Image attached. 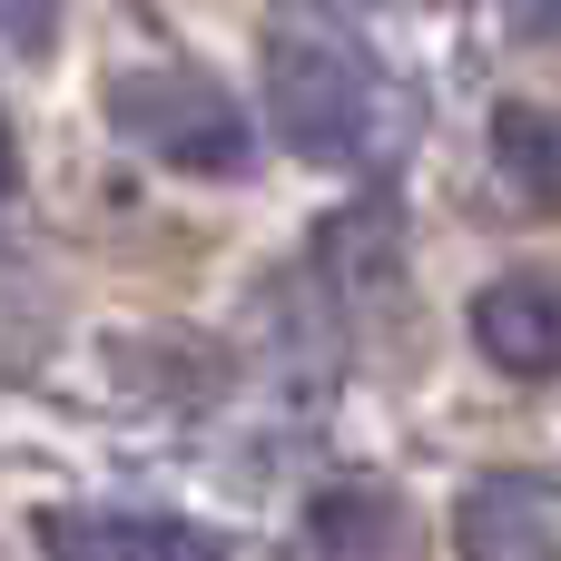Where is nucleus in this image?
I'll use <instances>...</instances> for the list:
<instances>
[{
  "label": "nucleus",
  "instance_id": "423d86ee",
  "mask_svg": "<svg viewBox=\"0 0 561 561\" xmlns=\"http://www.w3.org/2000/svg\"><path fill=\"white\" fill-rule=\"evenodd\" d=\"M306 533L325 561H404V503L385 483H325L306 503Z\"/></svg>",
  "mask_w": 561,
  "mask_h": 561
},
{
  "label": "nucleus",
  "instance_id": "39448f33",
  "mask_svg": "<svg viewBox=\"0 0 561 561\" xmlns=\"http://www.w3.org/2000/svg\"><path fill=\"white\" fill-rule=\"evenodd\" d=\"M454 552L463 561H561V513L533 483H473L454 503Z\"/></svg>",
  "mask_w": 561,
  "mask_h": 561
},
{
  "label": "nucleus",
  "instance_id": "f257e3e1",
  "mask_svg": "<svg viewBox=\"0 0 561 561\" xmlns=\"http://www.w3.org/2000/svg\"><path fill=\"white\" fill-rule=\"evenodd\" d=\"M266 118L306 168H355L385 138V69L316 10H286L266 30Z\"/></svg>",
  "mask_w": 561,
  "mask_h": 561
},
{
  "label": "nucleus",
  "instance_id": "7ed1b4c3",
  "mask_svg": "<svg viewBox=\"0 0 561 561\" xmlns=\"http://www.w3.org/2000/svg\"><path fill=\"white\" fill-rule=\"evenodd\" d=\"M30 542L49 561H227V542L197 533V523H168V513H79V503L30 513Z\"/></svg>",
  "mask_w": 561,
  "mask_h": 561
},
{
  "label": "nucleus",
  "instance_id": "0eeeda50",
  "mask_svg": "<svg viewBox=\"0 0 561 561\" xmlns=\"http://www.w3.org/2000/svg\"><path fill=\"white\" fill-rule=\"evenodd\" d=\"M493 168H503V187H513L523 207L561 217V108L503 99V108H493Z\"/></svg>",
  "mask_w": 561,
  "mask_h": 561
},
{
  "label": "nucleus",
  "instance_id": "20e7f679",
  "mask_svg": "<svg viewBox=\"0 0 561 561\" xmlns=\"http://www.w3.org/2000/svg\"><path fill=\"white\" fill-rule=\"evenodd\" d=\"M473 345L523 375V385H552L561 375V276H493L473 296Z\"/></svg>",
  "mask_w": 561,
  "mask_h": 561
},
{
  "label": "nucleus",
  "instance_id": "1a4fd4ad",
  "mask_svg": "<svg viewBox=\"0 0 561 561\" xmlns=\"http://www.w3.org/2000/svg\"><path fill=\"white\" fill-rule=\"evenodd\" d=\"M20 187V148H10V118H0V197Z\"/></svg>",
  "mask_w": 561,
  "mask_h": 561
},
{
  "label": "nucleus",
  "instance_id": "6e6552de",
  "mask_svg": "<svg viewBox=\"0 0 561 561\" xmlns=\"http://www.w3.org/2000/svg\"><path fill=\"white\" fill-rule=\"evenodd\" d=\"M59 39V0H0V49H49Z\"/></svg>",
  "mask_w": 561,
  "mask_h": 561
},
{
  "label": "nucleus",
  "instance_id": "f03ea898",
  "mask_svg": "<svg viewBox=\"0 0 561 561\" xmlns=\"http://www.w3.org/2000/svg\"><path fill=\"white\" fill-rule=\"evenodd\" d=\"M108 118L178 178H247V158H256L247 108L207 69H128V79H108Z\"/></svg>",
  "mask_w": 561,
  "mask_h": 561
}]
</instances>
